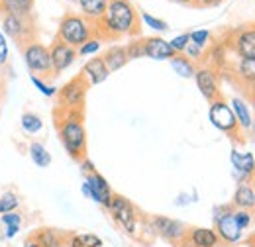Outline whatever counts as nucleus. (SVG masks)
<instances>
[{"instance_id":"15","label":"nucleus","mask_w":255,"mask_h":247,"mask_svg":"<svg viewBox=\"0 0 255 247\" xmlns=\"http://www.w3.org/2000/svg\"><path fill=\"white\" fill-rule=\"evenodd\" d=\"M143 51L145 57L155 59V61H165V59H173L177 53L173 51L171 43L165 41L163 37H149L143 41Z\"/></svg>"},{"instance_id":"19","label":"nucleus","mask_w":255,"mask_h":247,"mask_svg":"<svg viewBox=\"0 0 255 247\" xmlns=\"http://www.w3.org/2000/svg\"><path fill=\"white\" fill-rule=\"evenodd\" d=\"M102 61H104L106 69H108L110 73L122 69V67L129 61V59H128L126 47H122V45H114V47H110V49L102 55Z\"/></svg>"},{"instance_id":"31","label":"nucleus","mask_w":255,"mask_h":247,"mask_svg":"<svg viewBox=\"0 0 255 247\" xmlns=\"http://www.w3.org/2000/svg\"><path fill=\"white\" fill-rule=\"evenodd\" d=\"M30 81H32L33 87L43 94V96H47V98H51V96H55V94H57V89H55V87L47 85V83H45L41 77H37V75H32V77H30Z\"/></svg>"},{"instance_id":"1","label":"nucleus","mask_w":255,"mask_h":247,"mask_svg":"<svg viewBox=\"0 0 255 247\" xmlns=\"http://www.w3.org/2000/svg\"><path fill=\"white\" fill-rule=\"evenodd\" d=\"M57 124H59V137L67 153L73 159H83L87 153V131L83 125L81 112L65 110L63 118H59Z\"/></svg>"},{"instance_id":"18","label":"nucleus","mask_w":255,"mask_h":247,"mask_svg":"<svg viewBox=\"0 0 255 247\" xmlns=\"http://www.w3.org/2000/svg\"><path fill=\"white\" fill-rule=\"evenodd\" d=\"M32 238L41 247H63L65 242L69 240L65 234H61L59 230H53V228H41V230H35V234H33Z\"/></svg>"},{"instance_id":"33","label":"nucleus","mask_w":255,"mask_h":247,"mask_svg":"<svg viewBox=\"0 0 255 247\" xmlns=\"http://www.w3.org/2000/svg\"><path fill=\"white\" fill-rule=\"evenodd\" d=\"M98 49H100V39L91 37V39H87V41L77 49V55H93Z\"/></svg>"},{"instance_id":"13","label":"nucleus","mask_w":255,"mask_h":247,"mask_svg":"<svg viewBox=\"0 0 255 247\" xmlns=\"http://www.w3.org/2000/svg\"><path fill=\"white\" fill-rule=\"evenodd\" d=\"M194 79H196V87H198L200 94L208 102H212V100L218 98V79H216L214 69H210V67L196 69L194 71Z\"/></svg>"},{"instance_id":"12","label":"nucleus","mask_w":255,"mask_h":247,"mask_svg":"<svg viewBox=\"0 0 255 247\" xmlns=\"http://www.w3.org/2000/svg\"><path fill=\"white\" fill-rule=\"evenodd\" d=\"M49 55H51L53 73H63L65 69H69L73 65V61L77 59V49L63 43V41H59V39H55L53 45L49 47Z\"/></svg>"},{"instance_id":"40","label":"nucleus","mask_w":255,"mask_h":247,"mask_svg":"<svg viewBox=\"0 0 255 247\" xmlns=\"http://www.w3.org/2000/svg\"><path fill=\"white\" fill-rule=\"evenodd\" d=\"M185 53H187L189 59H198L202 55V47L200 45H194V43H189L187 49H185Z\"/></svg>"},{"instance_id":"30","label":"nucleus","mask_w":255,"mask_h":247,"mask_svg":"<svg viewBox=\"0 0 255 247\" xmlns=\"http://www.w3.org/2000/svg\"><path fill=\"white\" fill-rule=\"evenodd\" d=\"M238 75L248 83H255V59H242L238 65Z\"/></svg>"},{"instance_id":"32","label":"nucleus","mask_w":255,"mask_h":247,"mask_svg":"<svg viewBox=\"0 0 255 247\" xmlns=\"http://www.w3.org/2000/svg\"><path fill=\"white\" fill-rule=\"evenodd\" d=\"M169 43H171V47H173V51H175L177 55H183L185 49H187V45L191 43V35H189V33H181V35L173 37Z\"/></svg>"},{"instance_id":"3","label":"nucleus","mask_w":255,"mask_h":247,"mask_svg":"<svg viewBox=\"0 0 255 247\" xmlns=\"http://www.w3.org/2000/svg\"><path fill=\"white\" fill-rule=\"evenodd\" d=\"M57 39L77 49L87 39H91V26H89V22L85 18L75 16V14H67V16L61 18V22H59Z\"/></svg>"},{"instance_id":"7","label":"nucleus","mask_w":255,"mask_h":247,"mask_svg":"<svg viewBox=\"0 0 255 247\" xmlns=\"http://www.w3.org/2000/svg\"><path fill=\"white\" fill-rule=\"evenodd\" d=\"M108 210L112 212V218L124 228V232L133 236L135 234V228H137V216H135V210L131 206V202L120 196V194H114L112 200H110V206Z\"/></svg>"},{"instance_id":"36","label":"nucleus","mask_w":255,"mask_h":247,"mask_svg":"<svg viewBox=\"0 0 255 247\" xmlns=\"http://www.w3.org/2000/svg\"><path fill=\"white\" fill-rule=\"evenodd\" d=\"M126 53H128V59H139V57H143L145 55L143 41H131L126 47Z\"/></svg>"},{"instance_id":"20","label":"nucleus","mask_w":255,"mask_h":247,"mask_svg":"<svg viewBox=\"0 0 255 247\" xmlns=\"http://www.w3.org/2000/svg\"><path fill=\"white\" fill-rule=\"evenodd\" d=\"M234 206L238 208V210H254L255 208V190L252 185H246V183H242V185L238 186V190H236V194H234Z\"/></svg>"},{"instance_id":"42","label":"nucleus","mask_w":255,"mask_h":247,"mask_svg":"<svg viewBox=\"0 0 255 247\" xmlns=\"http://www.w3.org/2000/svg\"><path fill=\"white\" fill-rule=\"evenodd\" d=\"M200 4H204V6H216V4H220V0H198Z\"/></svg>"},{"instance_id":"37","label":"nucleus","mask_w":255,"mask_h":247,"mask_svg":"<svg viewBox=\"0 0 255 247\" xmlns=\"http://www.w3.org/2000/svg\"><path fill=\"white\" fill-rule=\"evenodd\" d=\"M189 35H191V43L200 45V47H204L206 41L210 39V31L208 30H194V31H191Z\"/></svg>"},{"instance_id":"45","label":"nucleus","mask_w":255,"mask_h":247,"mask_svg":"<svg viewBox=\"0 0 255 247\" xmlns=\"http://www.w3.org/2000/svg\"><path fill=\"white\" fill-rule=\"evenodd\" d=\"M254 96H255V83H254Z\"/></svg>"},{"instance_id":"38","label":"nucleus","mask_w":255,"mask_h":247,"mask_svg":"<svg viewBox=\"0 0 255 247\" xmlns=\"http://www.w3.org/2000/svg\"><path fill=\"white\" fill-rule=\"evenodd\" d=\"M8 63V37L0 31V67Z\"/></svg>"},{"instance_id":"10","label":"nucleus","mask_w":255,"mask_h":247,"mask_svg":"<svg viewBox=\"0 0 255 247\" xmlns=\"http://www.w3.org/2000/svg\"><path fill=\"white\" fill-rule=\"evenodd\" d=\"M151 226H153V232H157L163 240L171 242L173 246L183 247L185 238H187L185 224H181L177 220H171V218L167 216H155L151 220Z\"/></svg>"},{"instance_id":"16","label":"nucleus","mask_w":255,"mask_h":247,"mask_svg":"<svg viewBox=\"0 0 255 247\" xmlns=\"http://www.w3.org/2000/svg\"><path fill=\"white\" fill-rule=\"evenodd\" d=\"M110 71L106 69V65L102 61V57H95V59H89L83 67V77L87 79L89 85H100L108 79Z\"/></svg>"},{"instance_id":"5","label":"nucleus","mask_w":255,"mask_h":247,"mask_svg":"<svg viewBox=\"0 0 255 247\" xmlns=\"http://www.w3.org/2000/svg\"><path fill=\"white\" fill-rule=\"evenodd\" d=\"M2 28L4 35L18 41L20 49L35 39V26H33L32 16L30 18H20V16H2Z\"/></svg>"},{"instance_id":"2","label":"nucleus","mask_w":255,"mask_h":247,"mask_svg":"<svg viewBox=\"0 0 255 247\" xmlns=\"http://www.w3.org/2000/svg\"><path fill=\"white\" fill-rule=\"evenodd\" d=\"M102 24L104 30L112 35H126L135 31V10L129 0H108Z\"/></svg>"},{"instance_id":"8","label":"nucleus","mask_w":255,"mask_h":247,"mask_svg":"<svg viewBox=\"0 0 255 247\" xmlns=\"http://www.w3.org/2000/svg\"><path fill=\"white\" fill-rule=\"evenodd\" d=\"M216 222V234H218V240L220 244H226V246H234L242 240L244 236V230L238 226L236 222V216H234V210L230 208H222V212L214 218Z\"/></svg>"},{"instance_id":"35","label":"nucleus","mask_w":255,"mask_h":247,"mask_svg":"<svg viewBox=\"0 0 255 247\" xmlns=\"http://www.w3.org/2000/svg\"><path fill=\"white\" fill-rule=\"evenodd\" d=\"M234 216H236V222H238V226H240L242 230L250 228L252 222H254V216H252L250 210H234Z\"/></svg>"},{"instance_id":"26","label":"nucleus","mask_w":255,"mask_h":247,"mask_svg":"<svg viewBox=\"0 0 255 247\" xmlns=\"http://www.w3.org/2000/svg\"><path fill=\"white\" fill-rule=\"evenodd\" d=\"M171 61V67L175 69V73L179 75V77H183V79H189V77H194V65L189 57H185V55H175L173 59H169Z\"/></svg>"},{"instance_id":"29","label":"nucleus","mask_w":255,"mask_h":247,"mask_svg":"<svg viewBox=\"0 0 255 247\" xmlns=\"http://www.w3.org/2000/svg\"><path fill=\"white\" fill-rule=\"evenodd\" d=\"M20 206V200L14 192H4L0 196V216L2 214H8V212H16Z\"/></svg>"},{"instance_id":"9","label":"nucleus","mask_w":255,"mask_h":247,"mask_svg":"<svg viewBox=\"0 0 255 247\" xmlns=\"http://www.w3.org/2000/svg\"><path fill=\"white\" fill-rule=\"evenodd\" d=\"M83 194L89 196V198H93L98 204H102L104 208L110 206V200L114 196V192H112V188L108 185V181L102 175H98L96 171L87 175V179L83 183Z\"/></svg>"},{"instance_id":"44","label":"nucleus","mask_w":255,"mask_h":247,"mask_svg":"<svg viewBox=\"0 0 255 247\" xmlns=\"http://www.w3.org/2000/svg\"><path fill=\"white\" fill-rule=\"evenodd\" d=\"M177 2H181V4H191V2H194V0H177Z\"/></svg>"},{"instance_id":"17","label":"nucleus","mask_w":255,"mask_h":247,"mask_svg":"<svg viewBox=\"0 0 255 247\" xmlns=\"http://www.w3.org/2000/svg\"><path fill=\"white\" fill-rule=\"evenodd\" d=\"M33 10V0H0L2 16H20L30 18Z\"/></svg>"},{"instance_id":"23","label":"nucleus","mask_w":255,"mask_h":247,"mask_svg":"<svg viewBox=\"0 0 255 247\" xmlns=\"http://www.w3.org/2000/svg\"><path fill=\"white\" fill-rule=\"evenodd\" d=\"M232 110H234V114H236V120H238V125H242V127H252L254 125V120H252V112H250V108H248V104L242 100V98H232Z\"/></svg>"},{"instance_id":"21","label":"nucleus","mask_w":255,"mask_h":247,"mask_svg":"<svg viewBox=\"0 0 255 247\" xmlns=\"http://www.w3.org/2000/svg\"><path fill=\"white\" fill-rule=\"evenodd\" d=\"M236 51L242 59H255V30H246L236 39Z\"/></svg>"},{"instance_id":"27","label":"nucleus","mask_w":255,"mask_h":247,"mask_svg":"<svg viewBox=\"0 0 255 247\" xmlns=\"http://www.w3.org/2000/svg\"><path fill=\"white\" fill-rule=\"evenodd\" d=\"M69 247H102V240L95 234H75L67 240Z\"/></svg>"},{"instance_id":"11","label":"nucleus","mask_w":255,"mask_h":247,"mask_svg":"<svg viewBox=\"0 0 255 247\" xmlns=\"http://www.w3.org/2000/svg\"><path fill=\"white\" fill-rule=\"evenodd\" d=\"M208 116H210L212 125L218 127L220 131L230 133V131H236V129H238V120H236V114H234L232 106H228L220 98H216V100L210 102V112H208Z\"/></svg>"},{"instance_id":"39","label":"nucleus","mask_w":255,"mask_h":247,"mask_svg":"<svg viewBox=\"0 0 255 247\" xmlns=\"http://www.w3.org/2000/svg\"><path fill=\"white\" fill-rule=\"evenodd\" d=\"M2 220V224L4 226H20L22 224V216L18 214V212H8V214H2L0 216Z\"/></svg>"},{"instance_id":"22","label":"nucleus","mask_w":255,"mask_h":247,"mask_svg":"<svg viewBox=\"0 0 255 247\" xmlns=\"http://www.w3.org/2000/svg\"><path fill=\"white\" fill-rule=\"evenodd\" d=\"M230 159H232L234 169H236L240 175H244V177H252V175H255V157H254V153H240V151H232Z\"/></svg>"},{"instance_id":"46","label":"nucleus","mask_w":255,"mask_h":247,"mask_svg":"<svg viewBox=\"0 0 255 247\" xmlns=\"http://www.w3.org/2000/svg\"><path fill=\"white\" fill-rule=\"evenodd\" d=\"M254 247H255V240H254Z\"/></svg>"},{"instance_id":"28","label":"nucleus","mask_w":255,"mask_h":247,"mask_svg":"<svg viewBox=\"0 0 255 247\" xmlns=\"http://www.w3.org/2000/svg\"><path fill=\"white\" fill-rule=\"evenodd\" d=\"M22 127H24V131H28V133H37V131L43 129V122H41V118H39L37 114H33V112H24V114H22Z\"/></svg>"},{"instance_id":"41","label":"nucleus","mask_w":255,"mask_h":247,"mask_svg":"<svg viewBox=\"0 0 255 247\" xmlns=\"http://www.w3.org/2000/svg\"><path fill=\"white\" fill-rule=\"evenodd\" d=\"M18 232H20V226H6V232H4V236L10 240V238H14Z\"/></svg>"},{"instance_id":"6","label":"nucleus","mask_w":255,"mask_h":247,"mask_svg":"<svg viewBox=\"0 0 255 247\" xmlns=\"http://www.w3.org/2000/svg\"><path fill=\"white\" fill-rule=\"evenodd\" d=\"M89 91V83L83 75L71 79L63 89H59V102L65 110H79L85 102V96Z\"/></svg>"},{"instance_id":"34","label":"nucleus","mask_w":255,"mask_h":247,"mask_svg":"<svg viewBox=\"0 0 255 247\" xmlns=\"http://www.w3.org/2000/svg\"><path fill=\"white\" fill-rule=\"evenodd\" d=\"M141 18H143V22L151 28V30L155 31H165L169 30V26H167V22H163V20H159V18H155V16H151V14H147V12H143L141 14Z\"/></svg>"},{"instance_id":"24","label":"nucleus","mask_w":255,"mask_h":247,"mask_svg":"<svg viewBox=\"0 0 255 247\" xmlns=\"http://www.w3.org/2000/svg\"><path fill=\"white\" fill-rule=\"evenodd\" d=\"M28 151H30L32 161L39 167V169H45V167H49V165H51V153L45 149V145H43V143H39V141H32Z\"/></svg>"},{"instance_id":"14","label":"nucleus","mask_w":255,"mask_h":247,"mask_svg":"<svg viewBox=\"0 0 255 247\" xmlns=\"http://www.w3.org/2000/svg\"><path fill=\"white\" fill-rule=\"evenodd\" d=\"M220 240L216 230L212 228H191L187 230V238L183 247H218Z\"/></svg>"},{"instance_id":"25","label":"nucleus","mask_w":255,"mask_h":247,"mask_svg":"<svg viewBox=\"0 0 255 247\" xmlns=\"http://www.w3.org/2000/svg\"><path fill=\"white\" fill-rule=\"evenodd\" d=\"M83 12L93 18V20H102L104 12H106V6H108V0H79Z\"/></svg>"},{"instance_id":"4","label":"nucleus","mask_w":255,"mask_h":247,"mask_svg":"<svg viewBox=\"0 0 255 247\" xmlns=\"http://www.w3.org/2000/svg\"><path fill=\"white\" fill-rule=\"evenodd\" d=\"M24 53V61L26 67L32 71L33 75H51V55H49V47H45L41 41L33 39L30 43H26L22 47Z\"/></svg>"},{"instance_id":"43","label":"nucleus","mask_w":255,"mask_h":247,"mask_svg":"<svg viewBox=\"0 0 255 247\" xmlns=\"http://www.w3.org/2000/svg\"><path fill=\"white\" fill-rule=\"evenodd\" d=\"M24 247H41V246H39V244H37L33 238H28V242H26V246H24Z\"/></svg>"}]
</instances>
